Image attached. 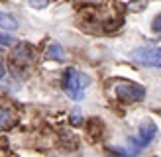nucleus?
Masks as SVG:
<instances>
[{
    "instance_id": "obj_1",
    "label": "nucleus",
    "mask_w": 161,
    "mask_h": 157,
    "mask_svg": "<svg viewBox=\"0 0 161 157\" xmlns=\"http://www.w3.org/2000/svg\"><path fill=\"white\" fill-rule=\"evenodd\" d=\"M91 84V78L77 69H67L63 75V90L71 100H80L85 96V89Z\"/></svg>"
},
{
    "instance_id": "obj_2",
    "label": "nucleus",
    "mask_w": 161,
    "mask_h": 157,
    "mask_svg": "<svg viewBox=\"0 0 161 157\" xmlns=\"http://www.w3.org/2000/svg\"><path fill=\"white\" fill-rule=\"evenodd\" d=\"M114 96L122 102H140L146 96V89L136 83H128V81H120L114 84Z\"/></svg>"
},
{
    "instance_id": "obj_3",
    "label": "nucleus",
    "mask_w": 161,
    "mask_h": 157,
    "mask_svg": "<svg viewBox=\"0 0 161 157\" xmlns=\"http://www.w3.org/2000/svg\"><path fill=\"white\" fill-rule=\"evenodd\" d=\"M155 136H157V126L153 122H143L140 126L138 136L128 139V141H130V147H132V153L140 151V149H143L147 143H151V141L155 139Z\"/></svg>"
},
{
    "instance_id": "obj_4",
    "label": "nucleus",
    "mask_w": 161,
    "mask_h": 157,
    "mask_svg": "<svg viewBox=\"0 0 161 157\" xmlns=\"http://www.w3.org/2000/svg\"><path fill=\"white\" fill-rule=\"evenodd\" d=\"M132 59L146 67H159L161 69V47L149 49V47H140L132 53Z\"/></svg>"
},
{
    "instance_id": "obj_5",
    "label": "nucleus",
    "mask_w": 161,
    "mask_h": 157,
    "mask_svg": "<svg viewBox=\"0 0 161 157\" xmlns=\"http://www.w3.org/2000/svg\"><path fill=\"white\" fill-rule=\"evenodd\" d=\"M31 59H34V49H31V45L20 43L18 47H14V51H12V61L14 63H18V65H28V63H31Z\"/></svg>"
},
{
    "instance_id": "obj_6",
    "label": "nucleus",
    "mask_w": 161,
    "mask_h": 157,
    "mask_svg": "<svg viewBox=\"0 0 161 157\" xmlns=\"http://www.w3.org/2000/svg\"><path fill=\"white\" fill-rule=\"evenodd\" d=\"M45 59L65 61V59H67V55H65V51H63V47H61L59 43H51L49 47H47V51H45Z\"/></svg>"
},
{
    "instance_id": "obj_7",
    "label": "nucleus",
    "mask_w": 161,
    "mask_h": 157,
    "mask_svg": "<svg viewBox=\"0 0 161 157\" xmlns=\"http://www.w3.org/2000/svg\"><path fill=\"white\" fill-rule=\"evenodd\" d=\"M14 122H16V116H14L12 110L0 106V130L10 128V126H14Z\"/></svg>"
},
{
    "instance_id": "obj_8",
    "label": "nucleus",
    "mask_w": 161,
    "mask_h": 157,
    "mask_svg": "<svg viewBox=\"0 0 161 157\" xmlns=\"http://www.w3.org/2000/svg\"><path fill=\"white\" fill-rule=\"evenodd\" d=\"M0 28L6 30V31H10V30L18 28V22H16L12 16H8V14H0Z\"/></svg>"
},
{
    "instance_id": "obj_9",
    "label": "nucleus",
    "mask_w": 161,
    "mask_h": 157,
    "mask_svg": "<svg viewBox=\"0 0 161 157\" xmlns=\"http://www.w3.org/2000/svg\"><path fill=\"white\" fill-rule=\"evenodd\" d=\"M28 2H30L31 8H43V6H47L49 0H28Z\"/></svg>"
},
{
    "instance_id": "obj_10",
    "label": "nucleus",
    "mask_w": 161,
    "mask_h": 157,
    "mask_svg": "<svg viewBox=\"0 0 161 157\" xmlns=\"http://www.w3.org/2000/svg\"><path fill=\"white\" fill-rule=\"evenodd\" d=\"M151 28H153V31H157V34H161V14H159L157 18L153 20V24H151Z\"/></svg>"
},
{
    "instance_id": "obj_11",
    "label": "nucleus",
    "mask_w": 161,
    "mask_h": 157,
    "mask_svg": "<svg viewBox=\"0 0 161 157\" xmlns=\"http://www.w3.org/2000/svg\"><path fill=\"white\" fill-rule=\"evenodd\" d=\"M12 43V37L6 35V34H0V45H10Z\"/></svg>"
},
{
    "instance_id": "obj_12",
    "label": "nucleus",
    "mask_w": 161,
    "mask_h": 157,
    "mask_svg": "<svg viewBox=\"0 0 161 157\" xmlns=\"http://www.w3.org/2000/svg\"><path fill=\"white\" fill-rule=\"evenodd\" d=\"M71 120H73L75 124H77V122H80V110H79V108H75V110H73V114H71Z\"/></svg>"
},
{
    "instance_id": "obj_13",
    "label": "nucleus",
    "mask_w": 161,
    "mask_h": 157,
    "mask_svg": "<svg viewBox=\"0 0 161 157\" xmlns=\"http://www.w3.org/2000/svg\"><path fill=\"white\" fill-rule=\"evenodd\" d=\"M4 73H6V71H4V65H2V63H0V78L4 77Z\"/></svg>"
}]
</instances>
